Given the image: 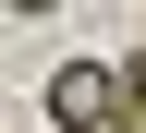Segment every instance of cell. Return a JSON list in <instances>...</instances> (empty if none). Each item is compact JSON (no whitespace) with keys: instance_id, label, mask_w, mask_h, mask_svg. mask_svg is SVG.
I'll return each instance as SVG.
<instances>
[{"instance_id":"obj_2","label":"cell","mask_w":146,"mask_h":133,"mask_svg":"<svg viewBox=\"0 0 146 133\" xmlns=\"http://www.w3.org/2000/svg\"><path fill=\"white\" fill-rule=\"evenodd\" d=\"M98 133H146V48L110 61V121H98Z\"/></svg>"},{"instance_id":"obj_1","label":"cell","mask_w":146,"mask_h":133,"mask_svg":"<svg viewBox=\"0 0 146 133\" xmlns=\"http://www.w3.org/2000/svg\"><path fill=\"white\" fill-rule=\"evenodd\" d=\"M36 109H49V121H61V133H98V121H110V61H61V73H49V97H36Z\"/></svg>"}]
</instances>
